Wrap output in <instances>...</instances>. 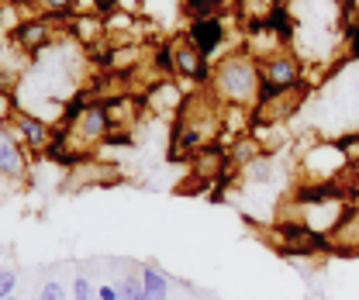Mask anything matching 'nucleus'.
<instances>
[{
    "label": "nucleus",
    "instance_id": "obj_1",
    "mask_svg": "<svg viewBox=\"0 0 359 300\" xmlns=\"http://www.w3.org/2000/svg\"><path fill=\"white\" fill-rule=\"evenodd\" d=\"M215 93L222 97L224 107H252L256 104V86H259V66H252V59L245 52L238 55H224L215 69Z\"/></svg>",
    "mask_w": 359,
    "mask_h": 300
},
{
    "label": "nucleus",
    "instance_id": "obj_2",
    "mask_svg": "<svg viewBox=\"0 0 359 300\" xmlns=\"http://www.w3.org/2000/svg\"><path fill=\"white\" fill-rule=\"evenodd\" d=\"M187 39H190V45H194L204 59H211V55L224 45V21L222 18H197V21H187Z\"/></svg>",
    "mask_w": 359,
    "mask_h": 300
},
{
    "label": "nucleus",
    "instance_id": "obj_3",
    "mask_svg": "<svg viewBox=\"0 0 359 300\" xmlns=\"http://www.w3.org/2000/svg\"><path fill=\"white\" fill-rule=\"evenodd\" d=\"M259 76L273 80L276 86H297L301 83V66L294 55H266L259 59Z\"/></svg>",
    "mask_w": 359,
    "mask_h": 300
},
{
    "label": "nucleus",
    "instance_id": "obj_4",
    "mask_svg": "<svg viewBox=\"0 0 359 300\" xmlns=\"http://www.w3.org/2000/svg\"><path fill=\"white\" fill-rule=\"evenodd\" d=\"M11 42H18L32 59L42 52V45L48 42V21H45L42 14L39 18H32V21H18L14 28H11Z\"/></svg>",
    "mask_w": 359,
    "mask_h": 300
},
{
    "label": "nucleus",
    "instance_id": "obj_5",
    "mask_svg": "<svg viewBox=\"0 0 359 300\" xmlns=\"http://www.w3.org/2000/svg\"><path fill=\"white\" fill-rule=\"evenodd\" d=\"M14 128H18L21 142H25L32 152H45V145H48V138H52V128L45 125L42 118L25 114V111H18V114H14Z\"/></svg>",
    "mask_w": 359,
    "mask_h": 300
},
{
    "label": "nucleus",
    "instance_id": "obj_6",
    "mask_svg": "<svg viewBox=\"0 0 359 300\" xmlns=\"http://www.w3.org/2000/svg\"><path fill=\"white\" fill-rule=\"evenodd\" d=\"M0 172L11 176V179H21V176L28 172V159H25L18 138L7 128H0Z\"/></svg>",
    "mask_w": 359,
    "mask_h": 300
},
{
    "label": "nucleus",
    "instance_id": "obj_7",
    "mask_svg": "<svg viewBox=\"0 0 359 300\" xmlns=\"http://www.w3.org/2000/svg\"><path fill=\"white\" fill-rule=\"evenodd\" d=\"M173 55H177V76H187V80H194V73H197V66L204 62V55L190 45V39L183 35V39H173Z\"/></svg>",
    "mask_w": 359,
    "mask_h": 300
},
{
    "label": "nucleus",
    "instance_id": "obj_8",
    "mask_svg": "<svg viewBox=\"0 0 359 300\" xmlns=\"http://www.w3.org/2000/svg\"><path fill=\"white\" fill-rule=\"evenodd\" d=\"M142 287H145V297L149 300H166V294H170V276L159 269V266H145L142 269Z\"/></svg>",
    "mask_w": 359,
    "mask_h": 300
},
{
    "label": "nucleus",
    "instance_id": "obj_9",
    "mask_svg": "<svg viewBox=\"0 0 359 300\" xmlns=\"http://www.w3.org/2000/svg\"><path fill=\"white\" fill-rule=\"evenodd\" d=\"M263 18H266V32H276L280 39H290V35H294V21H290V11H287V7H283L280 0H276V4L269 7Z\"/></svg>",
    "mask_w": 359,
    "mask_h": 300
},
{
    "label": "nucleus",
    "instance_id": "obj_10",
    "mask_svg": "<svg viewBox=\"0 0 359 300\" xmlns=\"http://www.w3.org/2000/svg\"><path fill=\"white\" fill-rule=\"evenodd\" d=\"M224 4L228 0H180V7H183V14L190 21H197V18H222Z\"/></svg>",
    "mask_w": 359,
    "mask_h": 300
},
{
    "label": "nucleus",
    "instance_id": "obj_11",
    "mask_svg": "<svg viewBox=\"0 0 359 300\" xmlns=\"http://www.w3.org/2000/svg\"><path fill=\"white\" fill-rule=\"evenodd\" d=\"M152 66H156V73H163V76H177V55H173V39H170V42H163V45H156Z\"/></svg>",
    "mask_w": 359,
    "mask_h": 300
},
{
    "label": "nucleus",
    "instance_id": "obj_12",
    "mask_svg": "<svg viewBox=\"0 0 359 300\" xmlns=\"http://www.w3.org/2000/svg\"><path fill=\"white\" fill-rule=\"evenodd\" d=\"M100 145H104V149H132L135 135H132V128H111L100 138Z\"/></svg>",
    "mask_w": 359,
    "mask_h": 300
},
{
    "label": "nucleus",
    "instance_id": "obj_13",
    "mask_svg": "<svg viewBox=\"0 0 359 300\" xmlns=\"http://www.w3.org/2000/svg\"><path fill=\"white\" fill-rule=\"evenodd\" d=\"M114 287H118V297L121 300H135V297H142V294H145L142 276H125V280H118Z\"/></svg>",
    "mask_w": 359,
    "mask_h": 300
},
{
    "label": "nucleus",
    "instance_id": "obj_14",
    "mask_svg": "<svg viewBox=\"0 0 359 300\" xmlns=\"http://www.w3.org/2000/svg\"><path fill=\"white\" fill-rule=\"evenodd\" d=\"M14 294H18V269L4 266V269H0V300L14 297Z\"/></svg>",
    "mask_w": 359,
    "mask_h": 300
},
{
    "label": "nucleus",
    "instance_id": "obj_15",
    "mask_svg": "<svg viewBox=\"0 0 359 300\" xmlns=\"http://www.w3.org/2000/svg\"><path fill=\"white\" fill-rule=\"evenodd\" d=\"M73 300H97L93 283H90L87 276H76V280H73Z\"/></svg>",
    "mask_w": 359,
    "mask_h": 300
},
{
    "label": "nucleus",
    "instance_id": "obj_16",
    "mask_svg": "<svg viewBox=\"0 0 359 300\" xmlns=\"http://www.w3.org/2000/svg\"><path fill=\"white\" fill-rule=\"evenodd\" d=\"M39 300H66V287L52 280V283H45V287H42V294H39Z\"/></svg>",
    "mask_w": 359,
    "mask_h": 300
},
{
    "label": "nucleus",
    "instance_id": "obj_17",
    "mask_svg": "<svg viewBox=\"0 0 359 300\" xmlns=\"http://www.w3.org/2000/svg\"><path fill=\"white\" fill-rule=\"evenodd\" d=\"M90 4H93V11H97L100 18H111V14L121 7V0H90Z\"/></svg>",
    "mask_w": 359,
    "mask_h": 300
},
{
    "label": "nucleus",
    "instance_id": "obj_18",
    "mask_svg": "<svg viewBox=\"0 0 359 300\" xmlns=\"http://www.w3.org/2000/svg\"><path fill=\"white\" fill-rule=\"evenodd\" d=\"M45 11H62V14H73V7H76V0H42Z\"/></svg>",
    "mask_w": 359,
    "mask_h": 300
},
{
    "label": "nucleus",
    "instance_id": "obj_19",
    "mask_svg": "<svg viewBox=\"0 0 359 300\" xmlns=\"http://www.w3.org/2000/svg\"><path fill=\"white\" fill-rule=\"evenodd\" d=\"M97 300H121V297H118V287H114V283L97 287Z\"/></svg>",
    "mask_w": 359,
    "mask_h": 300
},
{
    "label": "nucleus",
    "instance_id": "obj_20",
    "mask_svg": "<svg viewBox=\"0 0 359 300\" xmlns=\"http://www.w3.org/2000/svg\"><path fill=\"white\" fill-rule=\"evenodd\" d=\"M7 300H21V297H18V294H14V297H7Z\"/></svg>",
    "mask_w": 359,
    "mask_h": 300
}]
</instances>
